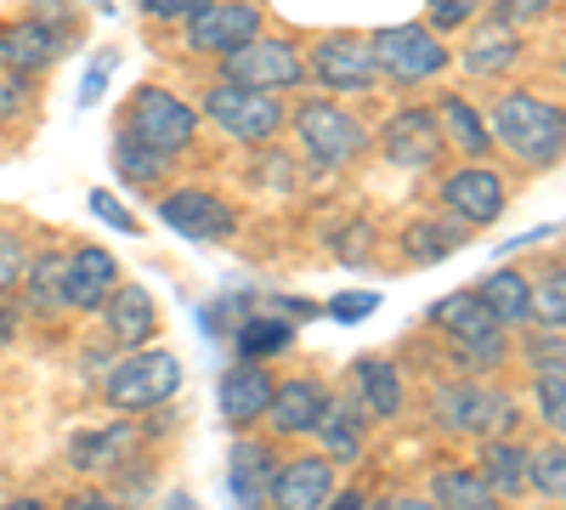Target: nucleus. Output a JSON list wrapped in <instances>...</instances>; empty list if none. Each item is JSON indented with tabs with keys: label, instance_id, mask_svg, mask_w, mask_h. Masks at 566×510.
<instances>
[{
	"label": "nucleus",
	"instance_id": "1",
	"mask_svg": "<svg viewBox=\"0 0 566 510\" xmlns=\"http://www.w3.org/2000/svg\"><path fill=\"white\" fill-rule=\"evenodd\" d=\"M488 136H499V143L522 159V165H533V170L555 165V159H560V143H566L560 108L544 103V97H527V91H510V97L493 103Z\"/></svg>",
	"mask_w": 566,
	"mask_h": 510
},
{
	"label": "nucleus",
	"instance_id": "2",
	"mask_svg": "<svg viewBox=\"0 0 566 510\" xmlns=\"http://www.w3.org/2000/svg\"><path fill=\"white\" fill-rule=\"evenodd\" d=\"M193 131H199V108L181 103L165 85H142L125 103V119H119V136H130L136 148H148L159 159L181 154L187 143H193Z\"/></svg>",
	"mask_w": 566,
	"mask_h": 510
},
{
	"label": "nucleus",
	"instance_id": "3",
	"mask_svg": "<svg viewBox=\"0 0 566 510\" xmlns=\"http://www.w3.org/2000/svg\"><path fill=\"white\" fill-rule=\"evenodd\" d=\"M181 392V357L165 346H136L130 357L114 363V375L103 381V397L119 414H148Z\"/></svg>",
	"mask_w": 566,
	"mask_h": 510
},
{
	"label": "nucleus",
	"instance_id": "4",
	"mask_svg": "<svg viewBox=\"0 0 566 510\" xmlns=\"http://www.w3.org/2000/svg\"><path fill=\"white\" fill-rule=\"evenodd\" d=\"M295 136H301L312 170H340V165H352L368 148L363 119L346 114L340 103H301L295 108Z\"/></svg>",
	"mask_w": 566,
	"mask_h": 510
},
{
	"label": "nucleus",
	"instance_id": "5",
	"mask_svg": "<svg viewBox=\"0 0 566 510\" xmlns=\"http://www.w3.org/2000/svg\"><path fill=\"white\" fill-rule=\"evenodd\" d=\"M431 318L453 335V346H459V357H464L470 368H499V363L510 357V330H504V323H499L476 295H470V290H459V295L437 301V306H431Z\"/></svg>",
	"mask_w": 566,
	"mask_h": 510
},
{
	"label": "nucleus",
	"instance_id": "6",
	"mask_svg": "<svg viewBox=\"0 0 566 510\" xmlns=\"http://www.w3.org/2000/svg\"><path fill=\"white\" fill-rule=\"evenodd\" d=\"M306 80V63L290 40L277 34H255L250 45H239V52L221 58V85H244V91H266V97H277V91H295Z\"/></svg>",
	"mask_w": 566,
	"mask_h": 510
},
{
	"label": "nucleus",
	"instance_id": "7",
	"mask_svg": "<svg viewBox=\"0 0 566 510\" xmlns=\"http://www.w3.org/2000/svg\"><path fill=\"white\" fill-rule=\"evenodd\" d=\"M437 426L493 443V437H504V431L515 426V408H510V397L493 392V386L459 381V386H442V392H437Z\"/></svg>",
	"mask_w": 566,
	"mask_h": 510
},
{
	"label": "nucleus",
	"instance_id": "8",
	"mask_svg": "<svg viewBox=\"0 0 566 510\" xmlns=\"http://www.w3.org/2000/svg\"><path fill=\"white\" fill-rule=\"evenodd\" d=\"M368 52H374V69H380L386 80H431L448 69V45L424 29V23H408V29H380L368 40Z\"/></svg>",
	"mask_w": 566,
	"mask_h": 510
},
{
	"label": "nucleus",
	"instance_id": "9",
	"mask_svg": "<svg viewBox=\"0 0 566 510\" xmlns=\"http://www.w3.org/2000/svg\"><path fill=\"white\" fill-rule=\"evenodd\" d=\"M205 114L232 136V143H272L283 131V103L266 97V91H244V85H210Z\"/></svg>",
	"mask_w": 566,
	"mask_h": 510
},
{
	"label": "nucleus",
	"instance_id": "10",
	"mask_svg": "<svg viewBox=\"0 0 566 510\" xmlns=\"http://www.w3.org/2000/svg\"><path fill=\"white\" fill-rule=\"evenodd\" d=\"M261 34V7H250V0H210L205 12L187 18V45L205 58H227L239 52V45H250Z\"/></svg>",
	"mask_w": 566,
	"mask_h": 510
},
{
	"label": "nucleus",
	"instance_id": "11",
	"mask_svg": "<svg viewBox=\"0 0 566 510\" xmlns=\"http://www.w3.org/2000/svg\"><path fill=\"white\" fill-rule=\"evenodd\" d=\"M312 74H317V85L340 91V97L374 91V80H380V69H374V52H368V40H357V34H328V40H317V52H312Z\"/></svg>",
	"mask_w": 566,
	"mask_h": 510
},
{
	"label": "nucleus",
	"instance_id": "12",
	"mask_svg": "<svg viewBox=\"0 0 566 510\" xmlns=\"http://www.w3.org/2000/svg\"><path fill=\"white\" fill-rule=\"evenodd\" d=\"M159 221H170L181 239H199V244H216V239H232V205L205 194V188H181V194H165L159 199Z\"/></svg>",
	"mask_w": 566,
	"mask_h": 510
},
{
	"label": "nucleus",
	"instance_id": "13",
	"mask_svg": "<svg viewBox=\"0 0 566 510\" xmlns=\"http://www.w3.org/2000/svg\"><path fill=\"white\" fill-rule=\"evenodd\" d=\"M380 148H386V159L402 165V170H431V165L442 159V125H437L431 108H402V114H391Z\"/></svg>",
	"mask_w": 566,
	"mask_h": 510
},
{
	"label": "nucleus",
	"instance_id": "14",
	"mask_svg": "<svg viewBox=\"0 0 566 510\" xmlns=\"http://www.w3.org/2000/svg\"><path fill=\"white\" fill-rule=\"evenodd\" d=\"M119 290V261L97 244H85L63 261V306L74 312H97L108 295Z\"/></svg>",
	"mask_w": 566,
	"mask_h": 510
},
{
	"label": "nucleus",
	"instance_id": "15",
	"mask_svg": "<svg viewBox=\"0 0 566 510\" xmlns=\"http://www.w3.org/2000/svg\"><path fill=\"white\" fill-rule=\"evenodd\" d=\"M442 205H448L459 221H470V227L499 221V210H504V176L488 170V165L453 170V176H442Z\"/></svg>",
	"mask_w": 566,
	"mask_h": 510
},
{
	"label": "nucleus",
	"instance_id": "16",
	"mask_svg": "<svg viewBox=\"0 0 566 510\" xmlns=\"http://www.w3.org/2000/svg\"><path fill=\"white\" fill-rule=\"evenodd\" d=\"M266 499L272 510H323L335 499V466L328 459H290V466L272 471Z\"/></svg>",
	"mask_w": 566,
	"mask_h": 510
},
{
	"label": "nucleus",
	"instance_id": "17",
	"mask_svg": "<svg viewBox=\"0 0 566 510\" xmlns=\"http://www.w3.org/2000/svg\"><path fill=\"white\" fill-rule=\"evenodd\" d=\"M323 408H328V392H323V381H312V375H295V381H277V386H272L266 420H272V431H277V437H306V431H317Z\"/></svg>",
	"mask_w": 566,
	"mask_h": 510
},
{
	"label": "nucleus",
	"instance_id": "18",
	"mask_svg": "<svg viewBox=\"0 0 566 510\" xmlns=\"http://www.w3.org/2000/svg\"><path fill=\"white\" fill-rule=\"evenodd\" d=\"M272 448L255 443V437H239L227 454V488H232V504L239 510H261L266 504V488H272Z\"/></svg>",
	"mask_w": 566,
	"mask_h": 510
},
{
	"label": "nucleus",
	"instance_id": "19",
	"mask_svg": "<svg viewBox=\"0 0 566 510\" xmlns=\"http://www.w3.org/2000/svg\"><path fill=\"white\" fill-rule=\"evenodd\" d=\"M216 397H221V420L227 426H255L266 414V403H272V375L255 368V363H239V368H227V375H221Z\"/></svg>",
	"mask_w": 566,
	"mask_h": 510
},
{
	"label": "nucleus",
	"instance_id": "20",
	"mask_svg": "<svg viewBox=\"0 0 566 510\" xmlns=\"http://www.w3.org/2000/svg\"><path fill=\"white\" fill-rule=\"evenodd\" d=\"M57 52H63L57 29H45V23H34V18L0 34V69L18 74V80H29V74H40V69H52Z\"/></svg>",
	"mask_w": 566,
	"mask_h": 510
},
{
	"label": "nucleus",
	"instance_id": "21",
	"mask_svg": "<svg viewBox=\"0 0 566 510\" xmlns=\"http://www.w3.org/2000/svg\"><path fill=\"white\" fill-rule=\"evenodd\" d=\"M317 443L328 448V466H352L368 443V414L352 397H328L323 420H317Z\"/></svg>",
	"mask_w": 566,
	"mask_h": 510
},
{
	"label": "nucleus",
	"instance_id": "22",
	"mask_svg": "<svg viewBox=\"0 0 566 510\" xmlns=\"http://www.w3.org/2000/svg\"><path fill=\"white\" fill-rule=\"evenodd\" d=\"M352 381H357V408L368 414V420H397L402 414V375H397V363L386 357H357L352 363Z\"/></svg>",
	"mask_w": 566,
	"mask_h": 510
},
{
	"label": "nucleus",
	"instance_id": "23",
	"mask_svg": "<svg viewBox=\"0 0 566 510\" xmlns=\"http://www.w3.org/2000/svg\"><path fill=\"white\" fill-rule=\"evenodd\" d=\"M108 335L119 341V346H142V341H154V330H159V312H154V295L142 290V284H119L108 301Z\"/></svg>",
	"mask_w": 566,
	"mask_h": 510
},
{
	"label": "nucleus",
	"instance_id": "24",
	"mask_svg": "<svg viewBox=\"0 0 566 510\" xmlns=\"http://www.w3.org/2000/svg\"><path fill=\"white\" fill-rule=\"evenodd\" d=\"M470 295H476V301H482V306L504 323V330H510V323H527V318H533V284H527V278L515 272V267L488 272V278H482V284L470 290Z\"/></svg>",
	"mask_w": 566,
	"mask_h": 510
},
{
	"label": "nucleus",
	"instance_id": "25",
	"mask_svg": "<svg viewBox=\"0 0 566 510\" xmlns=\"http://www.w3.org/2000/svg\"><path fill=\"white\" fill-rule=\"evenodd\" d=\"M476 477L488 482L493 499H515V493H527V448L522 443H510V437H493L482 448V466Z\"/></svg>",
	"mask_w": 566,
	"mask_h": 510
},
{
	"label": "nucleus",
	"instance_id": "26",
	"mask_svg": "<svg viewBox=\"0 0 566 510\" xmlns=\"http://www.w3.org/2000/svg\"><path fill=\"white\" fill-rule=\"evenodd\" d=\"M136 448V431L130 426H108V431H80L74 448H69V466L74 471H114L125 466Z\"/></svg>",
	"mask_w": 566,
	"mask_h": 510
},
{
	"label": "nucleus",
	"instance_id": "27",
	"mask_svg": "<svg viewBox=\"0 0 566 510\" xmlns=\"http://www.w3.org/2000/svg\"><path fill=\"white\" fill-rule=\"evenodd\" d=\"M515 58H522V40H515V29H504L499 18L482 23L476 34H470V45H464V69H470V74H482V80L504 74Z\"/></svg>",
	"mask_w": 566,
	"mask_h": 510
},
{
	"label": "nucleus",
	"instance_id": "28",
	"mask_svg": "<svg viewBox=\"0 0 566 510\" xmlns=\"http://www.w3.org/2000/svg\"><path fill=\"white\" fill-rule=\"evenodd\" d=\"M459 244H464V227H453L448 216H419V221H408V233H402V256L413 267H431V261L453 256Z\"/></svg>",
	"mask_w": 566,
	"mask_h": 510
},
{
	"label": "nucleus",
	"instance_id": "29",
	"mask_svg": "<svg viewBox=\"0 0 566 510\" xmlns=\"http://www.w3.org/2000/svg\"><path fill=\"white\" fill-rule=\"evenodd\" d=\"M431 504L437 510H499V499L488 493V482L470 466H442L431 477Z\"/></svg>",
	"mask_w": 566,
	"mask_h": 510
},
{
	"label": "nucleus",
	"instance_id": "30",
	"mask_svg": "<svg viewBox=\"0 0 566 510\" xmlns=\"http://www.w3.org/2000/svg\"><path fill=\"white\" fill-rule=\"evenodd\" d=\"M437 125H442V143L464 148L470 159H482V154L493 148V136H488V125L476 119V108H470L464 97H442V108H437Z\"/></svg>",
	"mask_w": 566,
	"mask_h": 510
},
{
	"label": "nucleus",
	"instance_id": "31",
	"mask_svg": "<svg viewBox=\"0 0 566 510\" xmlns=\"http://www.w3.org/2000/svg\"><path fill=\"white\" fill-rule=\"evenodd\" d=\"M23 301H29V312H57L63 306V256H29Z\"/></svg>",
	"mask_w": 566,
	"mask_h": 510
},
{
	"label": "nucleus",
	"instance_id": "32",
	"mask_svg": "<svg viewBox=\"0 0 566 510\" xmlns=\"http://www.w3.org/2000/svg\"><path fill=\"white\" fill-rule=\"evenodd\" d=\"M295 341V330L283 318H272V312H250L244 323H239V357L244 363H255V357H272V352H283Z\"/></svg>",
	"mask_w": 566,
	"mask_h": 510
},
{
	"label": "nucleus",
	"instance_id": "33",
	"mask_svg": "<svg viewBox=\"0 0 566 510\" xmlns=\"http://www.w3.org/2000/svg\"><path fill=\"white\" fill-rule=\"evenodd\" d=\"M527 488L544 493V499H560L566 493V448H560V437L549 448H533L527 454Z\"/></svg>",
	"mask_w": 566,
	"mask_h": 510
},
{
	"label": "nucleus",
	"instance_id": "34",
	"mask_svg": "<svg viewBox=\"0 0 566 510\" xmlns=\"http://www.w3.org/2000/svg\"><path fill=\"white\" fill-rule=\"evenodd\" d=\"M527 323H544L549 335H560V323H566V272L560 267L533 290V318Z\"/></svg>",
	"mask_w": 566,
	"mask_h": 510
},
{
	"label": "nucleus",
	"instance_id": "35",
	"mask_svg": "<svg viewBox=\"0 0 566 510\" xmlns=\"http://www.w3.org/2000/svg\"><path fill=\"white\" fill-rule=\"evenodd\" d=\"M533 403H538V414H544L549 431L566 426V368H544L538 386H533Z\"/></svg>",
	"mask_w": 566,
	"mask_h": 510
},
{
	"label": "nucleus",
	"instance_id": "36",
	"mask_svg": "<svg viewBox=\"0 0 566 510\" xmlns=\"http://www.w3.org/2000/svg\"><path fill=\"white\" fill-rule=\"evenodd\" d=\"M114 170L125 181H154V176H165V159L148 154V148H136L130 136H119V143H114Z\"/></svg>",
	"mask_w": 566,
	"mask_h": 510
},
{
	"label": "nucleus",
	"instance_id": "37",
	"mask_svg": "<svg viewBox=\"0 0 566 510\" xmlns=\"http://www.w3.org/2000/svg\"><path fill=\"white\" fill-rule=\"evenodd\" d=\"M23 267H29V250L18 233H0V295H12L23 284Z\"/></svg>",
	"mask_w": 566,
	"mask_h": 510
},
{
	"label": "nucleus",
	"instance_id": "38",
	"mask_svg": "<svg viewBox=\"0 0 566 510\" xmlns=\"http://www.w3.org/2000/svg\"><path fill=\"white\" fill-rule=\"evenodd\" d=\"M482 7V0H431V23H424V29H459V23H470V12H476Z\"/></svg>",
	"mask_w": 566,
	"mask_h": 510
},
{
	"label": "nucleus",
	"instance_id": "39",
	"mask_svg": "<svg viewBox=\"0 0 566 510\" xmlns=\"http://www.w3.org/2000/svg\"><path fill=\"white\" fill-rule=\"evenodd\" d=\"M374 306H380V295H374V290H363V295H335V301H328V318H340V323H363Z\"/></svg>",
	"mask_w": 566,
	"mask_h": 510
},
{
	"label": "nucleus",
	"instance_id": "40",
	"mask_svg": "<svg viewBox=\"0 0 566 510\" xmlns=\"http://www.w3.org/2000/svg\"><path fill=\"white\" fill-rule=\"evenodd\" d=\"M544 12H555V0H499V23L504 29H515V23H527V18H544Z\"/></svg>",
	"mask_w": 566,
	"mask_h": 510
},
{
	"label": "nucleus",
	"instance_id": "41",
	"mask_svg": "<svg viewBox=\"0 0 566 510\" xmlns=\"http://www.w3.org/2000/svg\"><path fill=\"white\" fill-rule=\"evenodd\" d=\"M91 210H97L108 227H119V233H136V216H130V210H125V205H119L108 188H97V194H91Z\"/></svg>",
	"mask_w": 566,
	"mask_h": 510
},
{
	"label": "nucleus",
	"instance_id": "42",
	"mask_svg": "<svg viewBox=\"0 0 566 510\" xmlns=\"http://www.w3.org/2000/svg\"><path fill=\"white\" fill-rule=\"evenodd\" d=\"M23 108H29V85H23L18 74H0V125L18 119Z\"/></svg>",
	"mask_w": 566,
	"mask_h": 510
},
{
	"label": "nucleus",
	"instance_id": "43",
	"mask_svg": "<svg viewBox=\"0 0 566 510\" xmlns=\"http://www.w3.org/2000/svg\"><path fill=\"white\" fill-rule=\"evenodd\" d=\"M210 7V0H142V12H148V18H193V12H205Z\"/></svg>",
	"mask_w": 566,
	"mask_h": 510
},
{
	"label": "nucleus",
	"instance_id": "44",
	"mask_svg": "<svg viewBox=\"0 0 566 510\" xmlns=\"http://www.w3.org/2000/svg\"><path fill=\"white\" fill-rule=\"evenodd\" d=\"M368 244H374V233H368V227H363V221H352V227H346V233L335 239V250H340V261H357V256H368Z\"/></svg>",
	"mask_w": 566,
	"mask_h": 510
},
{
	"label": "nucleus",
	"instance_id": "45",
	"mask_svg": "<svg viewBox=\"0 0 566 510\" xmlns=\"http://www.w3.org/2000/svg\"><path fill=\"white\" fill-rule=\"evenodd\" d=\"M108 69H114V58H97V69L85 74V85H80V103H85V108L103 97V85H108Z\"/></svg>",
	"mask_w": 566,
	"mask_h": 510
},
{
	"label": "nucleus",
	"instance_id": "46",
	"mask_svg": "<svg viewBox=\"0 0 566 510\" xmlns=\"http://www.w3.org/2000/svg\"><path fill=\"white\" fill-rule=\"evenodd\" d=\"M533 368L544 375V368H560V335H538L533 341Z\"/></svg>",
	"mask_w": 566,
	"mask_h": 510
},
{
	"label": "nucleus",
	"instance_id": "47",
	"mask_svg": "<svg viewBox=\"0 0 566 510\" xmlns=\"http://www.w3.org/2000/svg\"><path fill=\"white\" fill-rule=\"evenodd\" d=\"M29 7H34V23H45V29H57L69 18V0H29Z\"/></svg>",
	"mask_w": 566,
	"mask_h": 510
},
{
	"label": "nucleus",
	"instance_id": "48",
	"mask_svg": "<svg viewBox=\"0 0 566 510\" xmlns=\"http://www.w3.org/2000/svg\"><path fill=\"white\" fill-rule=\"evenodd\" d=\"M380 510H437V504L424 499V493H386V499H380Z\"/></svg>",
	"mask_w": 566,
	"mask_h": 510
},
{
	"label": "nucleus",
	"instance_id": "49",
	"mask_svg": "<svg viewBox=\"0 0 566 510\" xmlns=\"http://www.w3.org/2000/svg\"><path fill=\"white\" fill-rule=\"evenodd\" d=\"M63 510H114V499L108 493H97V488H91V493H74Z\"/></svg>",
	"mask_w": 566,
	"mask_h": 510
},
{
	"label": "nucleus",
	"instance_id": "50",
	"mask_svg": "<svg viewBox=\"0 0 566 510\" xmlns=\"http://www.w3.org/2000/svg\"><path fill=\"white\" fill-rule=\"evenodd\" d=\"M255 176H261V181H272V188H290V159H266Z\"/></svg>",
	"mask_w": 566,
	"mask_h": 510
},
{
	"label": "nucleus",
	"instance_id": "51",
	"mask_svg": "<svg viewBox=\"0 0 566 510\" xmlns=\"http://www.w3.org/2000/svg\"><path fill=\"white\" fill-rule=\"evenodd\" d=\"M323 510H363V488H335V499H328Z\"/></svg>",
	"mask_w": 566,
	"mask_h": 510
},
{
	"label": "nucleus",
	"instance_id": "52",
	"mask_svg": "<svg viewBox=\"0 0 566 510\" xmlns=\"http://www.w3.org/2000/svg\"><path fill=\"white\" fill-rule=\"evenodd\" d=\"M0 341H12V306H0Z\"/></svg>",
	"mask_w": 566,
	"mask_h": 510
},
{
	"label": "nucleus",
	"instance_id": "53",
	"mask_svg": "<svg viewBox=\"0 0 566 510\" xmlns=\"http://www.w3.org/2000/svg\"><path fill=\"white\" fill-rule=\"evenodd\" d=\"M0 510H45L40 499H12V504H0Z\"/></svg>",
	"mask_w": 566,
	"mask_h": 510
},
{
	"label": "nucleus",
	"instance_id": "54",
	"mask_svg": "<svg viewBox=\"0 0 566 510\" xmlns=\"http://www.w3.org/2000/svg\"><path fill=\"white\" fill-rule=\"evenodd\" d=\"M170 510H199V504H193V499H176V504H170Z\"/></svg>",
	"mask_w": 566,
	"mask_h": 510
}]
</instances>
